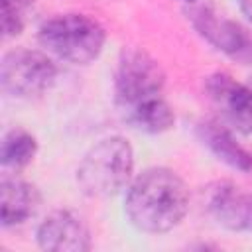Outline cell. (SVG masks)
I'll use <instances>...</instances> for the list:
<instances>
[{
  "label": "cell",
  "instance_id": "14",
  "mask_svg": "<svg viewBox=\"0 0 252 252\" xmlns=\"http://www.w3.org/2000/svg\"><path fill=\"white\" fill-rule=\"evenodd\" d=\"M33 0H2V33L4 37L18 35L24 28L26 12Z\"/></svg>",
  "mask_w": 252,
  "mask_h": 252
},
{
  "label": "cell",
  "instance_id": "12",
  "mask_svg": "<svg viewBox=\"0 0 252 252\" xmlns=\"http://www.w3.org/2000/svg\"><path fill=\"white\" fill-rule=\"evenodd\" d=\"M124 114H126V120L134 128H138L142 132H148V134L165 132L175 122V114H173L171 106L161 96L148 98V100L136 104L134 108L126 110Z\"/></svg>",
  "mask_w": 252,
  "mask_h": 252
},
{
  "label": "cell",
  "instance_id": "2",
  "mask_svg": "<svg viewBox=\"0 0 252 252\" xmlns=\"http://www.w3.org/2000/svg\"><path fill=\"white\" fill-rule=\"evenodd\" d=\"M134 171L132 146L120 136L98 140L77 167V185L89 197L116 195L130 183Z\"/></svg>",
  "mask_w": 252,
  "mask_h": 252
},
{
  "label": "cell",
  "instance_id": "5",
  "mask_svg": "<svg viewBox=\"0 0 252 252\" xmlns=\"http://www.w3.org/2000/svg\"><path fill=\"white\" fill-rule=\"evenodd\" d=\"M57 69L53 61L35 49L18 47L8 51L0 63V83L4 93L16 98H32L49 91Z\"/></svg>",
  "mask_w": 252,
  "mask_h": 252
},
{
  "label": "cell",
  "instance_id": "13",
  "mask_svg": "<svg viewBox=\"0 0 252 252\" xmlns=\"http://www.w3.org/2000/svg\"><path fill=\"white\" fill-rule=\"evenodd\" d=\"M35 152H37L35 138L30 132L22 130V128H14V130L6 132L4 138H2L0 161L6 167L20 169V167L28 165L33 159Z\"/></svg>",
  "mask_w": 252,
  "mask_h": 252
},
{
  "label": "cell",
  "instance_id": "9",
  "mask_svg": "<svg viewBox=\"0 0 252 252\" xmlns=\"http://www.w3.org/2000/svg\"><path fill=\"white\" fill-rule=\"evenodd\" d=\"M207 209L228 230H252V193L234 183L219 181L209 187Z\"/></svg>",
  "mask_w": 252,
  "mask_h": 252
},
{
  "label": "cell",
  "instance_id": "7",
  "mask_svg": "<svg viewBox=\"0 0 252 252\" xmlns=\"http://www.w3.org/2000/svg\"><path fill=\"white\" fill-rule=\"evenodd\" d=\"M189 20L197 33L219 51L242 65H252V37L242 26L205 6L193 8L189 12Z\"/></svg>",
  "mask_w": 252,
  "mask_h": 252
},
{
  "label": "cell",
  "instance_id": "15",
  "mask_svg": "<svg viewBox=\"0 0 252 252\" xmlns=\"http://www.w3.org/2000/svg\"><path fill=\"white\" fill-rule=\"evenodd\" d=\"M238 6L242 10V14L252 22V0H238Z\"/></svg>",
  "mask_w": 252,
  "mask_h": 252
},
{
  "label": "cell",
  "instance_id": "10",
  "mask_svg": "<svg viewBox=\"0 0 252 252\" xmlns=\"http://www.w3.org/2000/svg\"><path fill=\"white\" fill-rule=\"evenodd\" d=\"M197 134L220 161L242 173H252V152L236 142L232 130L226 124L220 120H203L197 126Z\"/></svg>",
  "mask_w": 252,
  "mask_h": 252
},
{
  "label": "cell",
  "instance_id": "8",
  "mask_svg": "<svg viewBox=\"0 0 252 252\" xmlns=\"http://www.w3.org/2000/svg\"><path fill=\"white\" fill-rule=\"evenodd\" d=\"M37 244L49 252H87L91 250V232L79 215L53 211L37 228Z\"/></svg>",
  "mask_w": 252,
  "mask_h": 252
},
{
  "label": "cell",
  "instance_id": "4",
  "mask_svg": "<svg viewBox=\"0 0 252 252\" xmlns=\"http://www.w3.org/2000/svg\"><path fill=\"white\" fill-rule=\"evenodd\" d=\"M163 85L165 73L148 51L126 47L120 53L114 73V96L124 112L148 98L159 96Z\"/></svg>",
  "mask_w": 252,
  "mask_h": 252
},
{
  "label": "cell",
  "instance_id": "11",
  "mask_svg": "<svg viewBox=\"0 0 252 252\" xmlns=\"http://www.w3.org/2000/svg\"><path fill=\"white\" fill-rule=\"evenodd\" d=\"M39 203L37 189L18 177H4L0 183V220L4 226H16L28 220Z\"/></svg>",
  "mask_w": 252,
  "mask_h": 252
},
{
  "label": "cell",
  "instance_id": "6",
  "mask_svg": "<svg viewBox=\"0 0 252 252\" xmlns=\"http://www.w3.org/2000/svg\"><path fill=\"white\" fill-rule=\"evenodd\" d=\"M205 91L220 116V122L240 134L252 132V89L226 73H213L205 81Z\"/></svg>",
  "mask_w": 252,
  "mask_h": 252
},
{
  "label": "cell",
  "instance_id": "16",
  "mask_svg": "<svg viewBox=\"0 0 252 252\" xmlns=\"http://www.w3.org/2000/svg\"><path fill=\"white\" fill-rule=\"evenodd\" d=\"M183 2H193V0H183Z\"/></svg>",
  "mask_w": 252,
  "mask_h": 252
},
{
  "label": "cell",
  "instance_id": "3",
  "mask_svg": "<svg viewBox=\"0 0 252 252\" xmlns=\"http://www.w3.org/2000/svg\"><path fill=\"white\" fill-rule=\"evenodd\" d=\"M37 37L51 55L75 65L96 59L106 39L102 26L87 14H57L41 24Z\"/></svg>",
  "mask_w": 252,
  "mask_h": 252
},
{
  "label": "cell",
  "instance_id": "1",
  "mask_svg": "<svg viewBox=\"0 0 252 252\" xmlns=\"http://www.w3.org/2000/svg\"><path fill=\"white\" fill-rule=\"evenodd\" d=\"M189 209L185 181L167 167L142 171L128 187L124 211L128 220L142 232H167L175 228Z\"/></svg>",
  "mask_w": 252,
  "mask_h": 252
}]
</instances>
